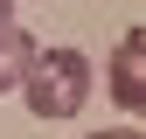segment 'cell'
I'll use <instances>...</instances> for the list:
<instances>
[{"mask_svg": "<svg viewBox=\"0 0 146 139\" xmlns=\"http://www.w3.org/2000/svg\"><path fill=\"white\" fill-rule=\"evenodd\" d=\"M111 104L125 118L146 111V28H125L111 49Z\"/></svg>", "mask_w": 146, "mask_h": 139, "instance_id": "obj_2", "label": "cell"}, {"mask_svg": "<svg viewBox=\"0 0 146 139\" xmlns=\"http://www.w3.org/2000/svg\"><path fill=\"white\" fill-rule=\"evenodd\" d=\"M14 91L28 97V111H35V118L63 125V118H77V111H84V97H90V56H84V49H35Z\"/></svg>", "mask_w": 146, "mask_h": 139, "instance_id": "obj_1", "label": "cell"}, {"mask_svg": "<svg viewBox=\"0 0 146 139\" xmlns=\"http://www.w3.org/2000/svg\"><path fill=\"white\" fill-rule=\"evenodd\" d=\"M14 28V0H0V35H7Z\"/></svg>", "mask_w": 146, "mask_h": 139, "instance_id": "obj_4", "label": "cell"}, {"mask_svg": "<svg viewBox=\"0 0 146 139\" xmlns=\"http://www.w3.org/2000/svg\"><path fill=\"white\" fill-rule=\"evenodd\" d=\"M28 56H35V49H28V35H21V28H7V35H0V91H14V83H21Z\"/></svg>", "mask_w": 146, "mask_h": 139, "instance_id": "obj_3", "label": "cell"}]
</instances>
